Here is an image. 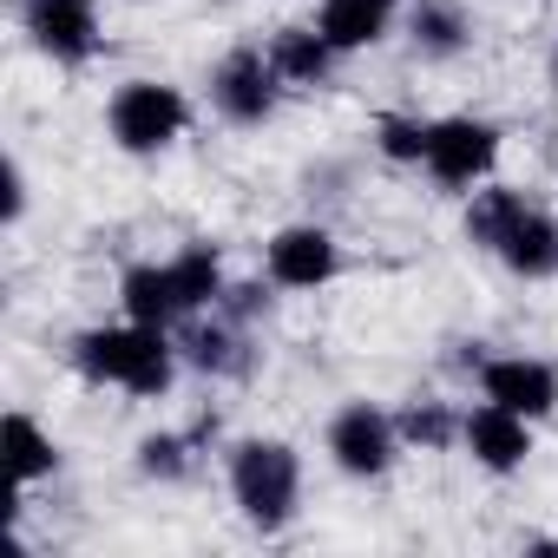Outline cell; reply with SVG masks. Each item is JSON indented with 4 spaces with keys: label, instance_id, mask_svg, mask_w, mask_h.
<instances>
[{
    "label": "cell",
    "instance_id": "obj_1",
    "mask_svg": "<svg viewBox=\"0 0 558 558\" xmlns=\"http://www.w3.org/2000/svg\"><path fill=\"white\" fill-rule=\"evenodd\" d=\"M80 368L93 381H119L132 395H165L171 388V349H165V336L151 323H138V329H93L80 342Z\"/></svg>",
    "mask_w": 558,
    "mask_h": 558
},
{
    "label": "cell",
    "instance_id": "obj_2",
    "mask_svg": "<svg viewBox=\"0 0 558 558\" xmlns=\"http://www.w3.org/2000/svg\"><path fill=\"white\" fill-rule=\"evenodd\" d=\"M296 486H303V466H296V453H290L283 440H250V447H236V460H230V493H236V506L250 512V525L276 532V525L296 512Z\"/></svg>",
    "mask_w": 558,
    "mask_h": 558
},
{
    "label": "cell",
    "instance_id": "obj_3",
    "mask_svg": "<svg viewBox=\"0 0 558 558\" xmlns=\"http://www.w3.org/2000/svg\"><path fill=\"white\" fill-rule=\"evenodd\" d=\"M184 132V99L158 80H132L119 99H112V138L125 151H158Z\"/></svg>",
    "mask_w": 558,
    "mask_h": 558
},
{
    "label": "cell",
    "instance_id": "obj_4",
    "mask_svg": "<svg viewBox=\"0 0 558 558\" xmlns=\"http://www.w3.org/2000/svg\"><path fill=\"white\" fill-rule=\"evenodd\" d=\"M329 453H336L342 473H355V480L388 473V460H395V427H388V414H375L368 401L342 408L336 427H329Z\"/></svg>",
    "mask_w": 558,
    "mask_h": 558
},
{
    "label": "cell",
    "instance_id": "obj_5",
    "mask_svg": "<svg viewBox=\"0 0 558 558\" xmlns=\"http://www.w3.org/2000/svg\"><path fill=\"white\" fill-rule=\"evenodd\" d=\"M493 151H499V138H493V125H480V119H447V125L427 132V171H434L440 184H473V178L493 165Z\"/></svg>",
    "mask_w": 558,
    "mask_h": 558
},
{
    "label": "cell",
    "instance_id": "obj_6",
    "mask_svg": "<svg viewBox=\"0 0 558 558\" xmlns=\"http://www.w3.org/2000/svg\"><path fill=\"white\" fill-rule=\"evenodd\" d=\"M27 34H34L53 60H86V53L99 47L93 0H27Z\"/></svg>",
    "mask_w": 558,
    "mask_h": 558
},
{
    "label": "cell",
    "instance_id": "obj_7",
    "mask_svg": "<svg viewBox=\"0 0 558 558\" xmlns=\"http://www.w3.org/2000/svg\"><path fill=\"white\" fill-rule=\"evenodd\" d=\"M210 93H217L223 119L256 125V119L276 106V66H269L263 53H230V60L217 66V80H210Z\"/></svg>",
    "mask_w": 558,
    "mask_h": 558
},
{
    "label": "cell",
    "instance_id": "obj_8",
    "mask_svg": "<svg viewBox=\"0 0 558 558\" xmlns=\"http://www.w3.org/2000/svg\"><path fill=\"white\" fill-rule=\"evenodd\" d=\"M269 276L283 290H316V283H329L336 276V243H329V230H283L269 243Z\"/></svg>",
    "mask_w": 558,
    "mask_h": 558
},
{
    "label": "cell",
    "instance_id": "obj_9",
    "mask_svg": "<svg viewBox=\"0 0 558 558\" xmlns=\"http://www.w3.org/2000/svg\"><path fill=\"white\" fill-rule=\"evenodd\" d=\"M466 447H473V460H480V466H493V473H512V466L532 453L525 414H512V408L486 401L480 414H466Z\"/></svg>",
    "mask_w": 558,
    "mask_h": 558
},
{
    "label": "cell",
    "instance_id": "obj_10",
    "mask_svg": "<svg viewBox=\"0 0 558 558\" xmlns=\"http://www.w3.org/2000/svg\"><path fill=\"white\" fill-rule=\"evenodd\" d=\"M486 401H499V408H512V414H551V401H558V375L545 368V362H525V355H512V362H493L486 368Z\"/></svg>",
    "mask_w": 558,
    "mask_h": 558
},
{
    "label": "cell",
    "instance_id": "obj_11",
    "mask_svg": "<svg viewBox=\"0 0 558 558\" xmlns=\"http://www.w3.org/2000/svg\"><path fill=\"white\" fill-rule=\"evenodd\" d=\"M493 250H499L519 276H551V269H558V230H551L532 204H519V210H512V223L499 230V243H493Z\"/></svg>",
    "mask_w": 558,
    "mask_h": 558
},
{
    "label": "cell",
    "instance_id": "obj_12",
    "mask_svg": "<svg viewBox=\"0 0 558 558\" xmlns=\"http://www.w3.org/2000/svg\"><path fill=\"white\" fill-rule=\"evenodd\" d=\"M388 14H395V0H329L316 34H323L336 53H349V47H368V40H381Z\"/></svg>",
    "mask_w": 558,
    "mask_h": 558
},
{
    "label": "cell",
    "instance_id": "obj_13",
    "mask_svg": "<svg viewBox=\"0 0 558 558\" xmlns=\"http://www.w3.org/2000/svg\"><path fill=\"white\" fill-rule=\"evenodd\" d=\"M125 310H132V323H151V329H165L171 316H184V296H178V283H171V263L125 276Z\"/></svg>",
    "mask_w": 558,
    "mask_h": 558
},
{
    "label": "cell",
    "instance_id": "obj_14",
    "mask_svg": "<svg viewBox=\"0 0 558 558\" xmlns=\"http://www.w3.org/2000/svg\"><path fill=\"white\" fill-rule=\"evenodd\" d=\"M329 40L323 34H303V27H290L283 40H276V53H269V66L283 73V80H296V86H323V73H329Z\"/></svg>",
    "mask_w": 558,
    "mask_h": 558
},
{
    "label": "cell",
    "instance_id": "obj_15",
    "mask_svg": "<svg viewBox=\"0 0 558 558\" xmlns=\"http://www.w3.org/2000/svg\"><path fill=\"white\" fill-rule=\"evenodd\" d=\"M8 466H14L21 486L40 480V473H53V440H47L27 414H8Z\"/></svg>",
    "mask_w": 558,
    "mask_h": 558
},
{
    "label": "cell",
    "instance_id": "obj_16",
    "mask_svg": "<svg viewBox=\"0 0 558 558\" xmlns=\"http://www.w3.org/2000/svg\"><path fill=\"white\" fill-rule=\"evenodd\" d=\"M171 283H178L184 310L210 303V296H217V256H210V250H184V256L171 263Z\"/></svg>",
    "mask_w": 558,
    "mask_h": 558
},
{
    "label": "cell",
    "instance_id": "obj_17",
    "mask_svg": "<svg viewBox=\"0 0 558 558\" xmlns=\"http://www.w3.org/2000/svg\"><path fill=\"white\" fill-rule=\"evenodd\" d=\"M519 204H525L519 191H480V197H473V210H466L473 243H499V230L512 223V210H519Z\"/></svg>",
    "mask_w": 558,
    "mask_h": 558
},
{
    "label": "cell",
    "instance_id": "obj_18",
    "mask_svg": "<svg viewBox=\"0 0 558 558\" xmlns=\"http://www.w3.org/2000/svg\"><path fill=\"white\" fill-rule=\"evenodd\" d=\"M460 14L453 8H440V0H421V8H414V40L427 47V53H453L460 47Z\"/></svg>",
    "mask_w": 558,
    "mask_h": 558
},
{
    "label": "cell",
    "instance_id": "obj_19",
    "mask_svg": "<svg viewBox=\"0 0 558 558\" xmlns=\"http://www.w3.org/2000/svg\"><path fill=\"white\" fill-rule=\"evenodd\" d=\"M427 132H434V125H414V119H381V151H388V158H427Z\"/></svg>",
    "mask_w": 558,
    "mask_h": 558
},
{
    "label": "cell",
    "instance_id": "obj_20",
    "mask_svg": "<svg viewBox=\"0 0 558 558\" xmlns=\"http://www.w3.org/2000/svg\"><path fill=\"white\" fill-rule=\"evenodd\" d=\"M401 434H408V440H421V447H440V440L453 434V421H447L440 408H414V414L401 421Z\"/></svg>",
    "mask_w": 558,
    "mask_h": 558
},
{
    "label": "cell",
    "instance_id": "obj_21",
    "mask_svg": "<svg viewBox=\"0 0 558 558\" xmlns=\"http://www.w3.org/2000/svg\"><path fill=\"white\" fill-rule=\"evenodd\" d=\"M191 355H197V368H236V355H230V336H210V329L191 342Z\"/></svg>",
    "mask_w": 558,
    "mask_h": 558
},
{
    "label": "cell",
    "instance_id": "obj_22",
    "mask_svg": "<svg viewBox=\"0 0 558 558\" xmlns=\"http://www.w3.org/2000/svg\"><path fill=\"white\" fill-rule=\"evenodd\" d=\"M138 453H145V473H178V466H184V460H178V453H184L178 440H145Z\"/></svg>",
    "mask_w": 558,
    "mask_h": 558
},
{
    "label": "cell",
    "instance_id": "obj_23",
    "mask_svg": "<svg viewBox=\"0 0 558 558\" xmlns=\"http://www.w3.org/2000/svg\"><path fill=\"white\" fill-rule=\"evenodd\" d=\"M551 86H558V53H551Z\"/></svg>",
    "mask_w": 558,
    "mask_h": 558
}]
</instances>
